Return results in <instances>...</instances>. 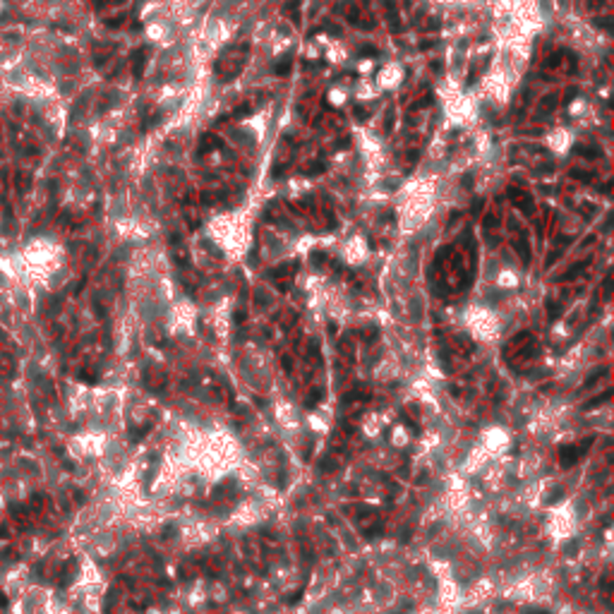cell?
Here are the masks:
<instances>
[{"mask_svg": "<svg viewBox=\"0 0 614 614\" xmlns=\"http://www.w3.org/2000/svg\"><path fill=\"white\" fill-rule=\"evenodd\" d=\"M559 459H561V466L564 468L574 466V463L578 461V449L576 446H564V449L559 451Z\"/></svg>", "mask_w": 614, "mask_h": 614, "instance_id": "1", "label": "cell"}, {"mask_svg": "<svg viewBox=\"0 0 614 614\" xmlns=\"http://www.w3.org/2000/svg\"><path fill=\"white\" fill-rule=\"evenodd\" d=\"M571 175H574V178H583V180H590V178H593V173H583V171H574Z\"/></svg>", "mask_w": 614, "mask_h": 614, "instance_id": "4", "label": "cell"}, {"mask_svg": "<svg viewBox=\"0 0 614 614\" xmlns=\"http://www.w3.org/2000/svg\"><path fill=\"white\" fill-rule=\"evenodd\" d=\"M516 250H521L523 262H528V259H530V252H528V242H525V238H521L518 242H516Z\"/></svg>", "mask_w": 614, "mask_h": 614, "instance_id": "3", "label": "cell"}, {"mask_svg": "<svg viewBox=\"0 0 614 614\" xmlns=\"http://www.w3.org/2000/svg\"><path fill=\"white\" fill-rule=\"evenodd\" d=\"M288 70H291V58H281L276 65V74H285Z\"/></svg>", "mask_w": 614, "mask_h": 614, "instance_id": "2", "label": "cell"}]
</instances>
